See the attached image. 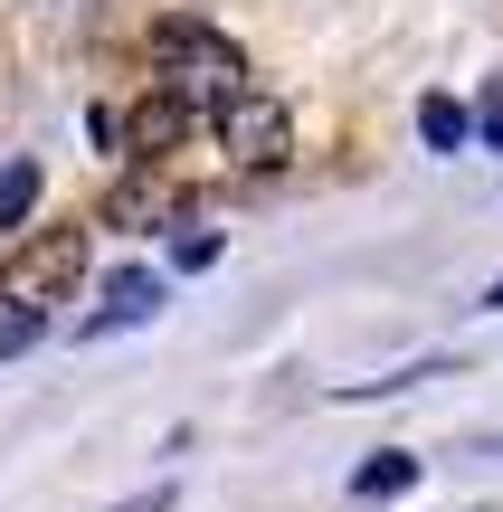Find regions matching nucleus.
I'll return each instance as SVG.
<instances>
[{
	"label": "nucleus",
	"mask_w": 503,
	"mask_h": 512,
	"mask_svg": "<svg viewBox=\"0 0 503 512\" xmlns=\"http://www.w3.org/2000/svg\"><path fill=\"white\" fill-rule=\"evenodd\" d=\"M76 266H86V247H76V228H57V238L38 247V266H29V285H38V294H67V285H76Z\"/></svg>",
	"instance_id": "obj_5"
},
{
	"label": "nucleus",
	"mask_w": 503,
	"mask_h": 512,
	"mask_svg": "<svg viewBox=\"0 0 503 512\" xmlns=\"http://www.w3.org/2000/svg\"><path fill=\"white\" fill-rule=\"evenodd\" d=\"M190 124H200V114H190L181 95H152V105L124 114V143L133 152H171V143H190Z\"/></svg>",
	"instance_id": "obj_3"
},
{
	"label": "nucleus",
	"mask_w": 503,
	"mask_h": 512,
	"mask_svg": "<svg viewBox=\"0 0 503 512\" xmlns=\"http://www.w3.org/2000/svg\"><path fill=\"white\" fill-rule=\"evenodd\" d=\"M29 209H38V162H10V171H0V238H10Z\"/></svg>",
	"instance_id": "obj_8"
},
{
	"label": "nucleus",
	"mask_w": 503,
	"mask_h": 512,
	"mask_svg": "<svg viewBox=\"0 0 503 512\" xmlns=\"http://www.w3.org/2000/svg\"><path fill=\"white\" fill-rule=\"evenodd\" d=\"M466 124H475V114L456 105V95H428V105H418V133H428L437 152H456V143H466Z\"/></svg>",
	"instance_id": "obj_7"
},
{
	"label": "nucleus",
	"mask_w": 503,
	"mask_h": 512,
	"mask_svg": "<svg viewBox=\"0 0 503 512\" xmlns=\"http://www.w3.org/2000/svg\"><path fill=\"white\" fill-rule=\"evenodd\" d=\"M29 342H38V304L0 294V361H10V351H29Z\"/></svg>",
	"instance_id": "obj_9"
},
{
	"label": "nucleus",
	"mask_w": 503,
	"mask_h": 512,
	"mask_svg": "<svg viewBox=\"0 0 503 512\" xmlns=\"http://www.w3.org/2000/svg\"><path fill=\"white\" fill-rule=\"evenodd\" d=\"M409 484H418V456H399V446H390V456H371V465L352 475V494H361V503H390V494H409Z\"/></svg>",
	"instance_id": "obj_6"
},
{
	"label": "nucleus",
	"mask_w": 503,
	"mask_h": 512,
	"mask_svg": "<svg viewBox=\"0 0 503 512\" xmlns=\"http://www.w3.org/2000/svg\"><path fill=\"white\" fill-rule=\"evenodd\" d=\"M485 304H494V313H503V275H494V294H485Z\"/></svg>",
	"instance_id": "obj_13"
},
{
	"label": "nucleus",
	"mask_w": 503,
	"mask_h": 512,
	"mask_svg": "<svg viewBox=\"0 0 503 512\" xmlns=\"http://www.w3.org/2000/svg\"><path fill=\"white\" fill-rule=\"evenodd\" d=\"M124 512H171V494H133V503H124Z\"/></svg>",
	"instance_id": "obj_12"
},
{
	"label": "nucleus",
	"mask_w": 503,
	"mask_h": 512,
	"mask_svg": "<svg viewBox=\"0 0 503 512\" xmlns=\"http://www.w3.org/2000/svg\"><path fill=\"white\" fill-rule=\"evenodd\" d=\"M152 313H162V285H152V275H114L105 313H95V323H86V342H105L114 323H152Z\"/></svg>",
	"instance_id": "obj_4"
},
{
	"label": "nucleus",
	"mask_w": 503,
	"mask_h": 512,
	"mask_svg": "<svg viewBox=\"0 0 503 512\" xmlns=\"http://www.w3.org/2000/svg\"><path fill=\"white\" fill-rule=\"evenodd\" d=\"M219 152L228 162H247V171H266V162H285V105L276 95H228L219 105Z\"/></svg>",
	"instance_id": "obj_2"
},
{
	"label": "nucleus",
	"mask_w": 503,
	"mask_h": 512,
	"mask_svg": "<svg viewBox=\"0 0 503 512\" xmlns=\"http://www.w3.org/2000/svg\"><path fill=\"white\" fill-rule=\"evenodd\" d=\"M475 124H485V143H503V76L485 86V105H475Z\"/></svg>",
	"instance_id": "obj_11"
},
{
	"label": "nucleus",
	"mask_w": 503,
	"mask_h": 512,
	"mask_svg": "<svg viewBox=\"0 0 503 512\" xmlns=\"http://www.w3.org/2000/svg\"><path fill=\"white\" fill-rule=\"evenodd\" d=\"M152 67L171 76L162 95H181L190 114H200V95H209V114H219L228 95H247V57L228 48L219 29H200V19H162V29H152Z\"/></svg>",
	"instance_id": "obj_1"
},
{
	"label": "nucleus",
	"mask_w": 503,
	"mask_h": 512,
	"mask_svg": "<svg viewBox=\"0 0 503 512\" xmlns=\"http://www.w3.org/2000/svg\"><path fill=\"white\" fill-rule=\"evenodd\" d=\"M171 256H181V266H219V238H209V228H181Z\"/></svg>",
	"instance_id": "obj_10"
}]
</instances>
